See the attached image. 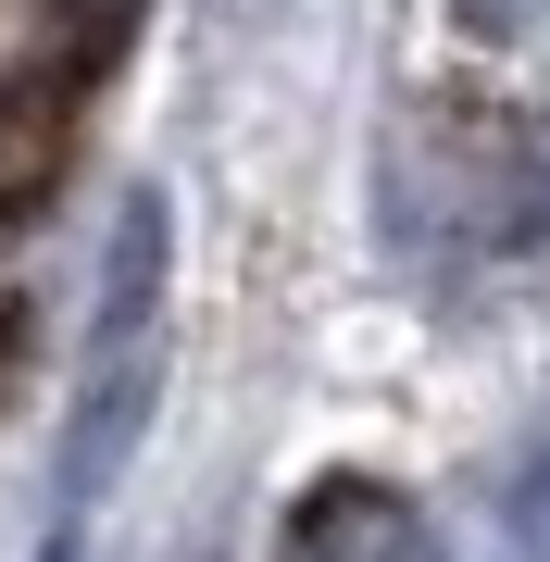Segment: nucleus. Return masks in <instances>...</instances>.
Instances as JSON below:
<instances>
[{
    "label": "nucleus",
    "instance_id": "1",
    "mask_svg": "<svg viewBox=\"0 0 550 562\" xmlns=\"http://www.w3.org/2000/svg\"><path fill=\"white\" fill-rule=\"evenodd\" d=\"M276 562H426V525H413V501H401V487L326 475L301 513H288Z\"/></svg>",
    "mask_w": 550,
    "mask_h": 562
}]
</instances>
